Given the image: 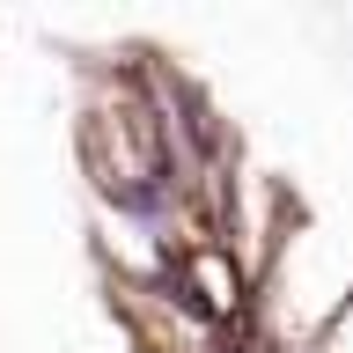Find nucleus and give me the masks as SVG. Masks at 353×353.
Listing matches in <instances>:
<instances>
[]
</instances>
